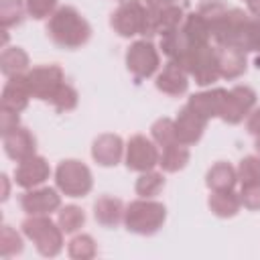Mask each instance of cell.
<instances>
[{"mask_svg": "<svg viewBox=\"0 0 260 260\" xmlns=\"http://www.w3.org/2000/svg\"><path fill=\"white\" fill-rule=\"evenodd\" d=\"M148 14H150V12H148ZM150 20H152V30H154V35H162V32L173 30V28H177V26L183 24V20H185V10H183V6H179V4H171V6H167V8H162V10L154 12V14H150Z\"/></svg>", "mask_w": 260, "mask_h": 260, "instance_id": "4316f807", "label": "cell"}, {"mask_svg": "<svg viewBox=\"0 0 260 260\" xmlns=\"http://www.w3.org/2000/svg\"><path fill=\"white\" fill-rule=\"evenodd\" d=\"M244 2H246V4H248V2H252V0H244Z\"/></svg>", "mask_w": 260, "mask_h": 260, "instance_id": "bcb514c9", "label": "cell"}, {"mask_svg": "<svg viewBox=\"0 0 260 260\" xmlns=\"http://www.w3.org/2000/svg\"><path fill=\"white\" fill-rule=\"evenodd\" d=\"M124 209L126 205L122 199L114 195H102L93 203V217L104 228H116L120 221H124Z\"/></svg>", "mask_w": 260, "mask_h": 260, "instance_id": "ffe728a7", "label": "cell"}, {"mask_svg": "<svg viewBox=\"0 0 260 260\" xmlns=\"http://www.w3.org/2000/svg\"><path fill=\"white\" fill-rule=\"evenodd\" d=\"M20 126V118L16 112H10V110H0V134H8L12 132L14 128Z\"/></svg>", "mask_w": 260, "mask_h": 260, "instance_id": "f35d334b", "label": "cell"}, {"mask_svg": "<svg viewBox=\"0 0 260 260\" xmlns=\"http://www.w3.org/2000/svg\"><path fill=\"white\" fill-rule=\"evenodd\" d=\"M18 203L26 215H51L61 207V195L53 187H35L24 189Z\"/></svg>", "mask_w": 260, "mask_h": 260, "instance_id": "7c38bea8", "label": "cell"}, {"mask_svg": "<svg viewBox=\"0 0 260 260\" xmlns=\"http://www.w3.org/2000/svg\"><path fill=\"white\" fill-rule=\"evenodd\" d=\"M30 98H32V93H30V87H28V81H26V73L8 77V81L2 87L0 110H10V112L20 114L22 110H26Z\"/></svg>", "mask_w": 260, "mask_h": 260, "instance_id": "9a60e30c", "label": "cell"}, {"mask_svg": "<svg viewBox=\"0 0 260 260\" xmlns=\"http://www.w3.org/2000/svg\"><path fill=\"white\" fill-rule=\"evenodd\" d=\"M158 144L152 140V138H146L142 134H134L128 144H126V167L130 171H136V173H146V171H152L156 165H158Z\"/></svg>", "mask_w": 260, "mask_h": 260, "instance_id": "8fae6325", "label": "cell"}, {"mask_svg": "<svg viewBox=\"0 0 260 260\" xmlns=\"http://www.w3.org/2000/svg\"><path fill=\"white\" fill-rule=\"evenodd\" d=\"M156 89L171 95V98H179L183 93H187L189 89V73L175 61H169L162 71L156 75V81H154Z\"/></svg>", "mask_w": 260, "mask_h": 260, "instance_id": "e0dca14e", "label": "cell"}, {"mask_svg": "<svg viewBox=\"0 0 260 260\" xmlns=\"http://www.w3.org/2000/svg\"><path fill=\"white\" fill-rule=\"evenodd\" d=\"M254 108H256V91L248 85H236L228 91L225 102L219 112V118L225 124L236 126V124L244 122Z\"/></svg>", "mask_w": 260, "mask_h": 260, "instance_id": "30bf717a", "label": "cell"}, {"mask_svg": "<svg viewBox=\"0 0 260 260\" xmlns=\"http://www.w3.org/2000/svg\"><path fill=\"white\" fill-rule=\"evenodd\" d=\"M26 81H28L32 98H37L41 102H51L53 95L57 93V89L65 83V75H63V69L55 63L37 65L26 71Z\"/></svg>", "mask_w": 260, "mask_h": 260, "instance_id": "9c48e42d", "label": "cell"}, {"mask_svg": "<svg viewBox=\"0 0 260 260\" xmlns=\"http://www.w3.org/2000/svg\"><path fill=\"white\" fill-rule=\"evenodd\" d=\"M24 4L28 16H32L35 20L49 18L57 10V0H24Z\"/></svg>", "mask_w": 260, "mask_h": 260, "instance_id": "d590c367", "label": "cell"}, {"mask_svg": "<svg viewBox=\"0 0 260 260\" xmlns=\"http://www.w3.org/2000/svg\"><path fill=\"white\" fill-rule=\"evenodd\" d=\"M49 177H51V167H49L47 158L39 156V154H32V156L20 160L18 167L14 169V183L20 189L41 187Z\"/></svg>", "mask_w": 260, "mask_h": 260, "instance_id": "5bb4252c", "label": "cell"}, {"mask_svg": "<svg viewBox=\"0 0 260 260\" xmlns=\"http://www.w3.org/2000/svg\"><path fill=\"white\" fill-rule=\"evenodd\" d=\"M246 130L252 136H258L260 134V108H254L248 114V118H246Z\"/></svg>", "mask_w": 260, "mask_h": 260, "instance_id": "ab89813d", "label": "cell"}, {"mask_svg": "<svg viewBox=\"0 0 260 260\" xmlns=\"http://www.w3.org/2000/svg\"><path fill=\"white\" fill-rule=\"evenodd\" d=\"M150 138H152L158 146H167V144L177 142L173 120H171V118H158V120L150 126Z\"/></svg>", "mask_w": 260, "mask_h": 260, "instance_id": "e575fe53", "label": "cell"}, {"mask_svg": "<svg viewBox=\"0 0 260 260\" xmlns=\"http://www.w3.org/2000/svg\"><path fill=\"white\" fill-rule=\"evenodd\" d=\"M193 79L197 85L205 87L215 83L221 75H219V57H217V47L203 45V47H195L189 51V55L179 63Z\"/></svg>", "mask_w": 260, "mask_h": 260, "instance_id": "52a82bcc", "label": "cell"}, {"mask_svg": "<svg viewBox=\"0 0 260 260\" xmlns=\"http://www.w3.org/2000/svg\"><path fill=\"white\" fill-rule=\"evenodd\" d=\"M22 248H24L22 236L16 230H12L10 225H2V230H0V256L12 258V256L20 254Z\"/></svg>", "mask_w": 260, "mask_h": 260, "instance_id": "1f68e13d", "label": "cell"}, {"mask_svg": "<svg viewBox=\"0 0 260 260\" xmlns=\"http://www.w3.org/2000/svg\"><path fill=\"white\" fill-rule=\"evenodd\" d=\"M22 234L35 244L37 252L45 258H55L63 250V230L49 215H28L20 223Z\"/></svg>", "mask_w": 260, "mask_h": 260, "instance_id": "5b68a950", "label": "cell"}, {"mask_svg": "<svg viewBox=\"0 0 260 260\" xmlns=\"http://www.w3.org/2000/svg\"><path fill=\"white\" fill-rule=\"evenodd\" d=\"M187 41L191 43V47H203V45H209L211 41V30H209V24L207 20L199 14V12H189L185 14V20L181 24Z\"/></svg>", "mask_w": 260, "mask_h": 260, "instance_id": "cb8c5ba5", "label": "cell"}, {"mask_svg": "<svg viewBox=\"0 0 260 260\" xmlns=\"http://www.w3.org/2000/svg\"><path fill=\"white\" fill-rule=\"evenodd\" d=\"M225 95H228V89L223 87H213V89H207V91H199V93H193L187 102V106L191 110H195L199 116H203L207 122L211 118H219V112H221V106L225 102Z\"/></svg>", "mask_w": 260, "mask_h": 260, "instance_id": "d6986e66", "label": "cell"}, {"mask_svg": "<svg viewBox=\"0 0 260 260\" xmlns=\"http://www.w3.org/2000/svg\"><path fill=\"white\" fill-rule=\"evenodd\" d=\"M2 144H4L6 156L12 158V160H16V162H20V160L37 154V138L24 126H18L12 132L4 134L2 136Z\"/></svg>", "mask_w": 260, "mask_h": 260, "instance_id": "2e32d148", "label": "cell"}, {"mask_svg": "<svg viewBox=\"0 0 260 260\" xmlns=\"http://www.w3.org/2000/svg\"><path fill=\"white\" fill-rule=\"evenodd\" d=\"M207 205H209L213 215L228 219V217L238 215V211L242 207V201H240V193H236L234 189H230V191H211V195L207 199Z\"/></svg>", "mask_w": 260, "mask_h": 260, "instance_id": "603a6c76", "label": "cell"}, {"mask_svg": "<svg viewBox=\"0 0 260 260\" xmlns=\"http://www.w3.org/2000/svg\"><path fill=\"white\" fill-rule=\"evenodd\" d=\"M158 65H160V57H158L156 47L150 41L140 39V41H134L128 47V51H126V67L138 81L152 77L156 73Z\"/></svg>", "mask_w": 260, "mask_h": 260, "instance_id": "ba28073f", "label": "cell"}, {"mask_svg": "<svg viewBox=\"0 0 260 260\" xmlns=\"http://www.w3.org/2000/svg\"><path fill=\"white\" fill-rule=\"evenodd\" d=\"M77 102H79V95H77L75 87L69 85V83H63V85L57 89V93L53 95V100H51L49 104H51L57 112H71V110H75Z\"/></svg>", "mask_w": 260, "mask_h": 260, "instance_id": "836d02e7", "label": "cell"}, {"mask_svg": "<svg viewBox=\"0 0 260 260\" xmlns=\"http://www.w3.org/2000/svg\"><path fill=\"white\" fill-rule=\"evenodd\" d=\"M254 148H256V152L260 154V134L256 136V142H254Z\"/></svg>", "mask_w": 260, "mask_h": 260, "instance_id": "ee69618b", "label": "cell"}, {"mask_svg": "<svg viewBox=\"0 0 260 260\" xmlns=\"http://www.w3.org/2000/svg\"><path fill=\"white\" fill-rule=\"evenodd\" d=\"M167 219V207L154 199L130 201L124 209V225L128 232L138 236H154Z\"/></svg>", "mask_w": 260, "mask_h": 260, "instance_id": "277c9868", "label": "cell"}, {"mask_svg": "<svg viewBox=\"0 0 260 260\" xmlns=\"http://www.w3.org/2000/svg\"><path fill=\"white\" fill-rule=\"evenodd\" d=\"M240 201H242V205L246 209L258 211L260 209V183L242 185V189H240Z\"/></svg>", "mask_w": 260, "mask_h": 260, "instance_id": "74e56055", "label": "cell"}, {"mask_svg": "<svg viewBox=\"0 0 260 260\" xmlns=\"http://www.w3.org/2000/svg\"><path fill=\"white\" fill-rule=\"evenodd\" d=\"M244 51L234 49V47H217V57H219V75L228 81L238 79L246 73L248 61H246Z\"/></svg>", "mask_w": 260, "mask_h": 260, "instance_id": "44dd1931", "label": "cell"}, {"mask_svg": "<svg viewBox=\"0 0 260 260\" xmlns=\"http://www.w3.org/2000/svg\"><path fill=\"white\" fill-rule=\"evenodd\" d=\"M248 10H250L252 16L260 18V0H252V2H248Z\"/></svg>", "mask_w": 260, "mask_h": 260, "instance_id": "b9f144b4", "label": "cell"}, {"mask_svg": "<svg viewBox=\"0 0 260 260\" xmlns=\"http://www.w3.org/2000/svg\"><path fill=\"white\" fill-rule=\"evenodd\" d=\"M252 18L242 8H228L217 20L209 24L211 39L215 41V47H234L244 53L248 51V35L252 26Z\"/></svg>", "mask_w": 260, "mask_h": 260, "instance_id": "7a4b0ae2", "label": "cell"}, {"mask_svg": "<svg viewBox=\"0 0 260 260\" xmlns=\"http://www.w3.org/2000/svg\"><path fill=\"white\" fill-rule=\"evenodd\" d=\"M254 63H256V67L260 69V53H256V59H254Z\"/></svg>", "mask_w": 260, "mask_h": 260, "instance_id": "f6af8a7d", "label": "cell"}, {"mask_svg": "<svg viewBox=\"0 0 260 260\" xmlns=\"http://www.w3.org/2000/svg\"><path fill=\"white\" fill-rule=\"evenodd\" d=\"M26 4L24 0H0V26L4 30L18 26L24 20Z\"/></svg>", "mask_w": 260, "mask_h": 260, "instance_id": "83f0119b", "label": "cell"}, {"mask_svg": "<svg viewBox=\"0 0 260 260\" xmlns=\"http://www.w3.org/2000/svg\"><path fill=\"white\" fill-rule=\"evenodd\" d=\"M189 148L181 142H173V144H167L162 146V152L158 156V167L165 171V173H179L187 167L189 162Z\"/></svg>", "mask_w": 260, "mask_h": 260, "instance_id": "484cf974", "label": "cell"}, {"mask_svg": "<svg viewBox=\"0 0 260 260\" xmlns=\"http://www.w3.org/2000/svg\"><path fill=\"white\" fill-rule=\"evenodd\" d=\"M110 26L114 28V32H118L124 39H130L136 35L144 39L154 37L152 20L142 0H122L120 6L110 16Z\"/></svg>", "mask_w": 260, "mask_h": 260, "instance_id": "3957f363", "label": "cell"}, {"mask_svg": "<svg viewBox=\"0 0 260 260\" xmlns=\"http://www.w3.org/2000/svg\"><path fill=\"white\" fill-rule=\"evenodd\" d=\"M173 124H175L177 142H181L185 146H193L201 140L205 126H207V120L203 116H199L195 110H191L189 106H183L179 110L177 118L173 120Z\"/></svg>", "mask_w": 260, "mask_h": 260, "instance_id": "4fadbf2b", "label": "cell"}, {"mask_svg": "<svg viewBox=\"0 0 260 260\" xmlns=\"http://www.w3.org/2000/svg\"><path fill=\"white\" fill-rule=\"evenodd\" d=\"M238 181L242 185H250V183H260V154L254 156H244L238 165Z\"/></svg>", "mask_w": 260, "mask_h": 260, "instance_id": "d6a6232c", "label": "cell"}, {"mask_svg": "<svg viewBox=\"0 0 260 260\" xmlns=\"http://www.w3.org/2000/svg\"><path fill=\"white\" fill-rule=\"evenodd\" d=\"M0 71L2 75L14 77V75H24L28 71V55L20 47H6L0 55Z\"/></svg>", "mask_w": 260, "mask_h": 260, "instance_id": "d4e9b609", "label": "cell"}, {"mask_svg": "<svg viewBox=\"0 0 260 260\" xmlns=\"http://www.w3.org/2000/svg\"><path fill=\"white\" fill-rule=\"evenodd\" d=\"M2 183H4V193H2V201H6V199H8V177H6V175H2Z\"/></svg>", "mask_w": 260, "mask_h": 260, "instance_id": "7bdbcfd3", "label": "cell"}, {"mask_svg": "<svg viewBox=\"0 0 260 260\" xmlns=\"http://www.w3.org/2000/svg\"><path fill=\"white\" fill-rule=\"evenodd\" d=\"M47 37L59 47V49H79L83 47L91 37L89 22L73 8V6H61L57 8L49 20H47Z\"/></svg>", "mask_w": 260, "mask_h": 260, "instance_id": "6da1fadb", "label": "cell"}, {"mask_svg": "<svg viewBox=\"0 0 260 260\" xmlns=\"http://www.w3.org/2000/svg\"><path fill=\"white\" fill-rule=\"evenodd\" d=\"M228 8H230V6H228L223 0H201L197 12L207 20V24H211V22L217 20Z\"/></svg>", "mask_w": 260, "mask_h": 260, "instance_id": "8d00e7d4", "label": "cell"}, {"mask_svg": "<svg viewBox=\"0 0 260 260\" xmlns=\"http://www.w3.org/2000/svg\"><path fill=\"white\" fill-rule=\"evenodd\" d=\"M165 187V177L162 173H156V171H146V173H140V177L136 179V195L144 197V199H152L156 197Z\"/></svg>", "mask_w": 260, "mask_h": 260, "instance_id": "f1b7e54d", "label": "cell"}, {"mask_svg": "<svg viewBox=\"0 0 260 260\" xmlns=\"http://www.w3.org/2000/svg\"><path fill=\"white\" fill-rule=\"evenodd\" d=\"M91 156L102 167H116L124 156V142L118 134H100L91 144Z\"/></svg>", "mask_w": 260, "mask_h": 260, "instance_id": "ac0fdd59", "label": "cell"}, {"mask_svg": "<svg viewBox=\"0 0 260 260\" xmlns=\"http://www.w3.org/2000/svg\"><path fill=\"white\" fill-rule=\"evenodd\" d=\"M142 2H144V6L148 8V12H150V14H154V12L162 10V8L171 6V4H179L177 0H142Z\"/></svg>", "mask_w": 260, "mask_h": 260, "instance_id": "60d3db41", "label": "cell"}, {"mask_svg": "<svg viewBox=\"0 0 260 260\" xmlns=\"http://www.w3.org/2000/svg\"><path fill=\"white\" fill-rule=\"evenodd\" d=\"M55 185L65 197H85L93 187L91 171L77 158H65L55 169Z\"/></svg>", "mask_w": 260, "mask_h": 260, "instance_id": "8992f818", "label": "cell"}, {"mask_svg": "<svg viewBox=\"0 0 260 260\" xmlns=\"http://www.w3.org/2000/svg\"><path fill=\"white\" fill-rule=\"evenodd\" d=\"M177 2H179V0H177ZM183 2H185V0H183Z\"/></svg>", "mask_w": 260, "mask_h": 260, "instance_id": "7dc6e473", "label": "cell"}, {"mask_svg": "<svg viewBox=\"0 0 260 260\" xmlns=\"http://www.w3.org/2000/svg\"><path fill=\"white\" fill-rule=\"evenodd\" d=\"M67 254L69 258L73 260H89L98 254V248H95V240L89 236V234H79V236H73L71 242L67 244Z\"/></svg>", "mask_w": 260, "mask_h": 260, "instance_id": "4dcf8cb0", "label": "cell"}, {"mask_svg": "<svg viewBox=\"0 0 260 260\" xmlns=\"http://www.w3.org/2000/svg\"><path fill=\"white\" fill-rule=\"evenodd\" d=\"M236 183H238V171L225 160L215 162L205 175V185L209 191H230L236 187Z\"/></svg>", "mask_w": 260, "mask_h": 260, "instance_id": "7402d4cb", "label": "cell"}, {"mask_svg": "<svg viewBox=\"0 0 260 260\" xmlns=\"http://www.w3.org/2000/svg\"><path fill=\"white\" fill-rule=\"evenodd\" d=\"M57 223L59 228L65 232V234H75L83 228L85 223V213L81 207L77 205H65V207H59V213H57Z\"/></svg>", "mask_w": 260, "mask_h": 260, "instance_id": "f546056e", "label": "cell"}]
</instances>
